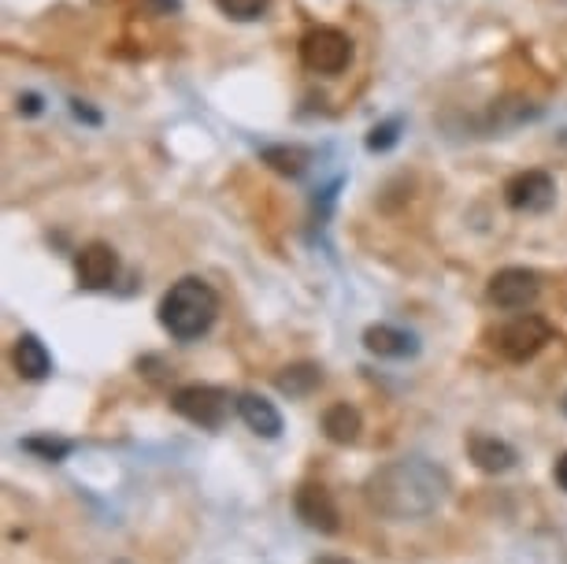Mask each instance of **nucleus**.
Listing matches in <instances>:
<instances>
[{
    "label": "nucleus",
    "instance_id": "16",
    "mask_svg": "<svg viewBox=\"0 0 567 564\" xmlns=\"http://www.w3.org/2000/svg\"><path fill=\"white\" fill-rule=\"evenodd\" d=\"M260 156L278 175H290V178H301L308 172V164H312V153L301 145H267Z\"/></svg>",
    "mask_w": 567,
    "mask_h": 564
},
{
    "label": "nucleus",
    "instance_id": "4",
    "mask_svg": "<svg viewBox=\"0 0 567 564\" xmlns=\"http://www.w3.org/2000/svg\"><path fill=\"white\" fill-rule=\"evenodd\" d=\"M549 342H553V327L534 312H523L516 319H508L505 327H497L494 331V349L505 360H516V365L538 357Z\"/></svg>",
    "mask_w": 567,
    "mask_h": 564
},
{
    "label": "nucleus",
    "instance_id": "11",
    "mask_svg": "<svg viewBox=\"0 0 567 564\" xmlns=\"http://www.w3.org/2000/svg\"><path fill=\"white\" fill-rule=\"evenodd\" d=\"M363 349L374 357H390V360H404L412 353H420V342L401 331V327H390V324H371L368 331H363Z\"/></svg>",
    "mask_w": 567,
    "mask_h": 564
},
{
    "label": "nucleus",
    "instance_id": "19",
    "mask_svg": "<svg viewBox=\"0 0 567 564\" xmlns=\"http://www.w3.org/2000/svg\"><path fill=\"white\" fill-rule=\"evenodd\" d=\"M23 450L27 453H38V457H45V461H63L71 450H74V442H56V439H27L23 442Z\"/></svg>",
    "mask_w": 567,
    "mask_h": 564
},
{
    "label": "nucleus",
    "instance_id": "3",
    "mask_svg": "<svg viewBox=\"0 0 567 564\" xmlns=\"http://www.w3.org/2000/svg\"><path fill=\"white\" fill-rule=\"evenodd\" d=\"M230 393L219 387H208V382H189V387H178L171 393V409L178 412L182 420L197 423L205 431H219L230 417Z\"/></svg>",
    "mask_w": 567,
    "mask_h": 564
},
{
    "label": "nucleus",
    "instance_id": "10",
    "mask_svg": "<svg viewBox=\"0 0 567 564\" xmlns=\"http://www.w3.org/2000/svg\"><path fill=\"white\" fill-rule=\"evenodd\" d=\"M234 409H238V417L245 420V428L252 434H260V439H278V434H282V412L267 398H260V393H238Z\"/></svg>",
    "mask_w": 567,
    "mask_h": 564
},
{
    "label": "nucleus",
    "instance_id": "6",
    "mask_svg": "<svg viewBox=\"0 0 567 564\" xmlns=\"http://www.w3.org/2000/svg\"><path fill=\"white\" fill-rule=\"evenodd\" d=\"M486 294H489V301L497 308H505V312H523V308H530L538 301L542 283H538V275L527 268H501L494 279H489Z\"/></svg>",
    "mask_w": 567,
    "mask_h": 564
},
{
    "label": "nucleus",
    "instance_id": "5",
    "mask_svg": "<svg viewBox=\"0 0 567 564\" xmlns=\"http://www.w3.org/2000/svg\"><path fill=\"white\" fill-rule=\"evenodd\" d=\"M301 60L316 74H341L352 60V41L338 27H316L301 38Z\"/></svg>",
    "mask_w": 567,
    "mask_h": 564
},
{
    "label": "nucleus",
    "instance_id": "14",
    "mask_svg": "<svg viewBox=\"0 0 567 564\" xmlns=\"http://www.w3.org/2000/svg\"><path fill=\"white\" fill-rule=\"evenodd\" d=\"M360 431H363V420H360V412L349 406V401H338V406H330L323 412V434L330 442L352 445L360 439Z\"/></svg>",
    "mask_w": 567,
    "mask_h": 564
},
{
    "label": "nucleus",
    "instance_id": "12",
    "mask_svg": "<svg viewBox=\"0 0 567 564\" xmlns=\"http://www.w3.org/2000/svg\"><path fill=\"white\" fill-rule=\"evenodd\" d=\"M467 457L475 461L478 472H489V475H501L508 468H516V450L508 442L494 439V434H471L467 439Z\"/></svg>",
    "mask_w": 567,
    "mask_h": 564
},
{
    "label": "nucleus",
    "instance_id": "20",
    "mask_svg": "<svg viewBox=\"0 0 567 564\" xmlns=\"http://www.w3.org/2000/svg\"><path fill=\"white\" fill-rule=\"evenodd\" d=\"M19 112L38 115L41 112V98H38V93H23V98H19Z\"/></svg>",
    "mask_w": 567,
    "mask_h": 564
},
{
    "label": "nucleus",
    "instance_id": "2",
    "mask_svg": "<svg viewBox=\"0 0 567 564\" xmlns=\"http://www.w3.org/2000/svg\"><path fill=\"white\" fill-rule=\"evenodd\" d=\"M216 316H219V294L205 279H197V275L178 279L164 294V301H159V324L178 342H194V338L208 335Z\"/></svg>",
    "mask_w": 567,
    "mask_h": 564
},
{
    "label": "nucleus",
    "instance_id": "1",
    "mask_svg": "<svg viewBox=\"0 0 567 564\" xmlns=\"http://www.w3.org/2000/svg\"><path fill=\"white\" fill-rule=\"evenodd\" d=\"M363 494H368V505L374 513L390 520H420L442 509L449 498V475L423 457H404V461L371 472V479L363 483Z\"/></svg>",
    "mask_w": 567,
    "mask_h": 564
},
{
    "label": "nucleus",
    "instance_id": "21",
    "mask_svg": "<svg viewBox=\"0 0 567 564\" xmlns=\"http://www.w3.org/2000/svg\"><path fill=\"white\" fill-rule=\"evenodd\" d=\"M553 475H556V483H560V491H567V453L560 457V461H556Z\"/></svg>",
    "mask_w": 567,
    "mask_h": 564
},
{
    "label": "nucleus",
    "instance_id": "18",
    "mask_svg": "<svg viewBox=\"0 0 567 564\" xmlns=\"http://www.w3.org/2000/svg\"><path fill=\"white\" fill-rule=\"evenodd\" d=\"M401 131V120H386V123H379L374 131L368 134V148L371 153H386V148H393L398 145V134Z\"/></svg>",
    "mask_w": 567,
    "mask_h": 564
},
{
    "label": "nucleus",
    "instance_id": "17",
    "mask_svg": "<svg viewBox=\"0 0 567 564\" xmlns=\"http://www.w3.org/2000/svg\"><path fill=\"white\" fill-rule=\"evenodd\" d=\"M216 8L234 23H256L271 8V0H216Z\"/></svg>",
    "mask_w": 567,
    "mask_h": 564
},
{
    "label": "nucleus",
    "instance_id": "9",
    "mask_svg": "<svg viewBox=\"0 0 567 564\" xmlns=\"http://www.w3.org/2000/svg\"><path fill=\"white\" fill-rule=\"evenodd\" d=\"M293 509L308 527L319 531V535H334L341 527V513L323 483H305L301 491L293 494Z\"/></svg>",
    "mask_w": 567,
    "mask_h": 564
},
{
    "label": "nucleus",
    "instance_id": "7",
    "mask_svg": "<svg viewBox=\"0 0 567 564\" xmlns=\"http://www.w3.org/2000/svg\"><path fill=\"white\" fill-rule=\"evenodd\" d=\"M505 201L512 212H527V216H538V212H549L556 201V183L549 172H519L505 183Z\"/></svg>",
    "mask_w": 567,
    "mask_h": 564
},
{
    "label": "nucleus",
    "instance_id": "13",
    "mask_svg": "<svg viewBox=\"0 0 567 564\" xmlns=\"http://www.w3.org/2000/svg\"><path fill=\"white\" fill-rule=\"evenodd\" d=\"M12 360H16V371L30 382L38 379H49L52 376V357L45 342L38 335H19L16 338V349H12Z\"/></svg>",
    "mask_w": 567,
    "mask_h": 564
},
{
    "label": "nucleus",
    "instance_id": "15",
    "mask_svg": "<svg viewBox=\"0 0 567 564\" xmlns=\"http://www.w3.org/2000/svg\"><path fill=\"white\" fill-rule=\"evenodd\" d=\"M319 382H323V368L319 365H290V368H282L275 376V387H278V393H286V398H308Z\"/></svg>",
    "mask_w": 567,
    "mask_h": 564
},
{
    "label": "nucleus",
    "instance_id": "8",
    "mask_svg": "<svg viewBox=\"0 0 567 564\" xmlns=\"http://www.w3.org/2000/svg\"><path fill=\"white\" fill-rule=\"evenodd\" d=\"M74 275H79L82 290H109L120 279V253L104 242H90L74 257Z\"/></svg>",
    "mask_w": 567,
    "mask_h": 564
}]
</instances>
